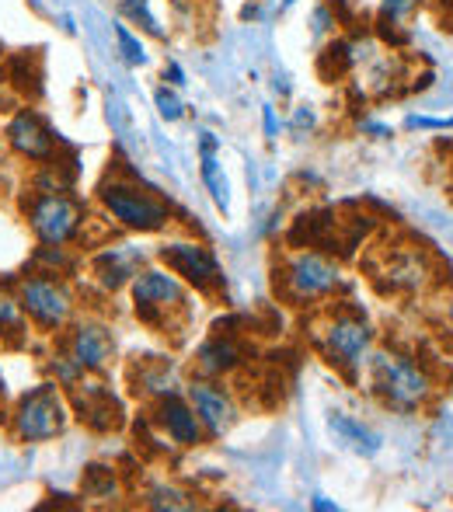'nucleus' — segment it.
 <instances>
[{
  "label": "nucleus",
  "instance_id": "obj_1",
  "mask_svg": "<svg viewBox=\"0 0 453 512\" xmlns=\"http://www.w3.org/2000/svg\"><path fill=\"white\" fill-rule=\"evenodd\" d=\"M366 384L380 398V405L394 411H419L433 398V377L398 349L370 352L366 359Z\"/></svg>",
  "mask_w": 453,
  "mask_h": 512
},
{
  "label": "nucleus",
  "instance_id": "obj_2",
  "mask_svg": "<svg viewBox=\"0 0 453 512\" xmlns=\"http://www.w3.org/2000/svg\"><path fill=\"white\" fill-rule=\"evenodd\" d=\"M95 196L105 216L133 234H157L171 223V206L129 175H109L95 189Z\"/></svg>",
  "mask_w": 453,
  "mask_h": 512
},
{
  "label": "nucleus",
  "instance_id": "obj_3",
  "mask_svg": "<svg viewBox=\"0 0 453 512\" xmlns=\"http://www.w3.org/2000/svg\"><path fill=\"white\" fill-rule=\"evenodd\" d=\"M314 345L335 370L356 377L373 352V328L356 310H339V314H328L325 324H318Z\"/></svg>",
  "mask_w": 453,
  "mask_h": 512
},
{
  "label": "nucleus",
  "instance_id": "obj_4",
  "mask_svg": "<svg viewBox=\"0 0 453 512\" xmlns=\"http://www.w3.org/2000/svg\"><path fill=\"white\" fill-rule=\"evenodd\" d=\"M25 220L39 244L67 248V244L81 241L84 227H88V206L70 196V189L35 192L25 206Z\"/></svg>",
  "mask_w": 453,
  "mask_h": 512
},
{
  "label": "nucleus",
  "instance_id": "obj_5",
  "mask_svg": "<svg viewBox=\"0 0 453 512\" xmlns=\"http://www.w3.org/2000/svg\"><path fill=\"white\" fill-rule=\"evenodd\" d=\"M339 279H342L339 262H332L325 251H318V248L293 251L276 269V293L286 304L307 307V304H314V300L335 293Z\"/></svg>",
  "mask_w": 453,
  "mask_h": 512
},
{
  "label": "nucleus",
  "instance_id": "obj_6",
  "mask_svg": "<svg viewBox=\"0 0 453 512\" xmlns=\"http://www.w3.org/2000/svg\"><path fill=\"white\" fill-rule=\"evenodd\" d=\"M70 422V401L60 391V384L46 380V384L32 387L21 394L18 405L11 411V436L18 443H49L56 439Z\"/></svg>",
  "mask_w": 453,
  "mask_h": 512
},
{
  "label": "nucleus",
  "instance_id": "obj_7",
  "mask_svg": "<svg viewBox=\"0 0 453 512\" xmlns=\"http://www.w3.org/2000/svg\"><path fill=\"white\" fill-rule=\"evenodd\" d=\"M18 300L25 317L42 331V335H56L63 331L77 314V297L63 276H42V272H28L18 279Z\"/></svg>",
  "mask_w": 453,
  "mask_h": 512
},
{
  "label": "nucleus",
  "instance_id": "obj_8",
  "mask_svg": "<svg viewBox=\"0 0 453 512\" xmlns=\"http://www.w3.org/2000/svg\"><path fill=\"white\" fill-rule=\"evenodd\" d=\"M129 297H133V310L147 328H157L168 335L171 317L185 314V283L168 269H147L140 272L129 283Z\"/></svg>",
  "mask_w": 453,
  "mask_h": 512
},
{
  "label": "nucleus",
  "instance_id": "obj_9",
  "mask_svg": "<svg viewBox=\"0 0 453 512\" xmlns=\"http://www.w3.org/2000/svg\"><path fill=\"white\" fill-rule=\"evenodd\" d=\"M157 258H161L164 269L175 272V276L182 279L185 286H192L196 293L213 297V293H220V286H224V269H220L217 255L199 241H185V237L164 241L161 248H157Z\"/></svg>",
  "mask_w": 453,
  "mask_h": 512
},
{
  "label": "nucleus",
  "instance_id": "obj_10",
  "mask_svg": "<svg viewBox=\"0 0 453 512\" xmlns=\"http://www.w3.org/2000/svg\"><path fill=\"white\" fill-rule=\"evenodd\" d=\"M373 283L384 293L412 297L433 283V262L419 244H401V248L380 251V265H373Z\"/></svg>",
  "mask_w": 453,
  "mask_h": 512
},
{
  "label": "nucleus",
  "instance_id": "obj_11",
  "mask_svg": "<svg viewBox=\"0 0 453 512\" xmlns=\"http://www.w3.org/2000/svg\"><path fill=\"white\" fill-rule=\"evenodd\" d=\"M4 140L21 161H32V164L60 161V136L53 133L46 115L35 112V108H28V105L14 108L11 119L4 122Z\"/></svg>",
  "mask_w": 453,
  "mask_h": 512
},
{
  "label": "nucleus",
  "instance_id": "obj_12",
  "mask_svg": "<svg viewBox=\"0 0 453 512\" xmlns=\"http://www.w3.org/2000/svg\"><path fill=\"white\" fill-rule=\"evenodd\" d=\"M67 401L74 408V415L81 418L88 429L95 432H115L122 425V405L112 394V387H105L98 380V373H81L74 384L67 387Z\"/></svg>",
  "mask_w": 453,
  "mask_h": 512
},
{
  "label": "nucleus",
  "instance_id": "obj_13",
  "mask_svg": "<svg viewBox=\"0 0 453 512\" xmlns=\"http://www.w3.org/2000/svg\"><path fill=\"white\" fill-rule=\"evenodd\" d=\"M67 356L81 366L84 373H105L115 359V335L109 324L84 317L70 328L67 335Z\"/></svg>",
  "mask_w": 453,
  "mask_h": 512
},
{
  "label": "nucleus",
  "instance_id": "obj_14",
  "mask_svg": "<svg viewBox=\"0 0 453 512\" xmlns=\"http://www.w3.org/2000/svg\"><path fill=\"white\" fill-rule=\"evenodd\" d=\"M150 425H154L168 443L182 446V450H192V446H199L206 439V429H203V422H199L196 408H192L189 398H182V394H168V398L154 401V408H150Z\"/></svg>",
  "mask_w": 453,
  "mask_h": 512
},
{
  "label": "nucleus",
  "instance_id": "obj_15",
  "mask_svg": "<svg viewBox=\"0 0 453 512\" xmlns=\"http://www.w3.org/2000/svg\"><path fill=\"white\" fill-rule=\"evenodd\" d=\"M185 398H189V405L196 408L206 436H224L230 425H234L237 405H234V398H230L227 387L217 384V380H206V377L192 380V384L185 387Z\"/></svg>",
  "mask_w": 453,
  "mask_h": 512
},
{
  "label": "nucleus",
  "instance_id": "obj_16",
  "mask_svg": "<svg viewBox=\"0 0 453 512\" xmlns=\"http://www.w3.org/2000/svg\"><path fill=\"white\" fill-rule=\"evenodd\" d=\"M147 265V255H143L140 248H133V244H109V248L102 251V255L91 262V272H95V279L102 283V290H122V286L133 283L136 272Z\"/></svg>",
  "mask_w": 453,
  "mask_h": 512
},
{
  "label": "nucleus",
  "instance_id": "obj_17",
  "mask_svg": "<svg viewBox=\"0 0 453 512\" xmlns=\"http://www.w3.org/2000/svg\"><path fill=\"white\" fill-rule=\"evenodd\" d=\"M241 366H244V345L230 331H217V335H210L196 349V373L206 380L230 377Z\"/></svg>",
  "mask_w": 453,
  "mask_h": 512
},
{
  "label": "nucleus",
  "instance_id": "obj_18",
  "mask_svg": "<svg viewBox=\"0 0 453 512\" xmlns=\"http://www.w3.org/2000/svg\"><path fill=\"white\" fill-rule=\"evenodd\" d=\"M133 391L140 398L161 401L168 394H178V370L168 359H143L133 370Z\"/></svg>",
  "mask_w": 453,
  "mask_h": 512
},
{
  "label": "nucleus",
  "instance_id": "obj_19",
  "mask_svg": "<svg viewBox=\"0 0 453 512\" xmlns=\"http://www.w3.org/2000/svg\"><path fill=\"white\" fill-rule=\"evenodd\" d=\"M328 425H332L335 439H339L342 446H349L352 453H359V457H373V453L380 450V436H377V432H373L370 425L359 422V418L345 415V411H332Z\"/></svg>",
  "mask_w": 453,
  "mask_h": 512
},
{
  "label": "nucleus",
  "instance_id": "obj_20",
  "mask_svg": "<svg viewBox=\"0 0 453 512\" xmlns=\"http://www.w3.org/2000/svg\"><path fill=\"white\" fill-rule=\"evenodd\" d=\"M28 338V317L21 310L18 293L0 286V342L4 345H21Z\"/></svg>",
  "mask_w": 453,
  "mask_h": 512
},
{
  "label": "nucleus",
  "instance_id": "obj_21",
  "mask_svg": "<svg viewBox=\"0 0 453 512\" xmlns=\"http://www.w3.org/2000/svg\"><path fill=\"white\" fill-rule=\"evenodd\" d=\"M119 7L133 25H140V32L150 35V39H168V32L161 28L157 14L150 11V0H119Z\"/></svg>",
  "mask_w": 453,
  "mask_h": 512
},
{
  "label": "nucleus",
  "instance_id": "obj_22",
  "mask_svg": "<svg viewBox=\"0 0 453 512\" xmlns=\"http://www.w3.org/2000/svg\"><path fill=\"white\" fill-rule=\"evenodd\" d=\"M143 506L178 512V509H192V506H196V502H192L189 495H185L182 488H175V485H154L147 495H143Z\"/></svg>",
  "mask_w": 453,
  "mask_h": 512
},
{
  "label": "nucleus",
  "instance_id": "obj_23",
  "mask_svg": "<svg viewBox=\"0 0 453 512\" xmlns=\"http://www.w3.org/2000/svg\"><path fill=\"white\" fill-rule=\"evenodd\" d=\"M112 32H115V46H119L122 60H126L129 67H143V63H147V49H143L140 35L129 32L126 21H112Z\"/></svg>",
  "mask_w": 453,
  "mask_h": 512
},
{
  "label": "nucleus",
  "instance_id": "obj_24",
  "mask_svg": "<svg viewBox=\"0 0 453 512\" xmlns=\"http://www.w3.org/2000/svg\"><path fill=\"white\" fill-rule=\"evenodd\" d=\"M203 182H206V189H210L213 203L220 209H227V178H224V171H220V161L213 157V150H203Z\"/></svg>",
  "mask_w": 453,
  "mask_h": 512
},
{
  "label": "nucleus",
  "instance_id": "obj_25",
  "mask_svg": "<svg viewBox=\"0 0 453 512\" xmlns=\"http://www.w3.org/2000/svg\"><path fill=\"white\" fill-rule=\"evenodd\" d=\"M84 495H91V499H112L115 495L112 467H88V474H84Z\"/></svg>",
  "mask_w": 453,
  "mask_h": 512
},
{
  "label": "nucleus",
  "instance_id": "obj_26",
  "mask_svg": "<svg viewBox=\"0 0 453 512\" xmlns=\"http://www.w3.org/2000/svg\"><path fill=\"white\" fill-rule=\"evenodd\" d=\"M154 105L164 122H178L185 115V102L178 98V91L171 88V84H161V88L154 91Z\"/></svg>",
  "mask_w": 453,
  "mask_h": 512
},
{
  "label": "nucleus",
  "instance_id": "obj_27",
  "mask_svg": "<svg viewBox=\"0 0 453 512\" xmlns=\"http://www.w3.org/2000/svg\"><path fill=\"white\" fill-rule=\"evenodd\" d=\"M415 7H419V0H380V21H384V25H398Z\"/></svg>",
  "mask_w": 453,
  "mask_h": 512
},
{
  "label": "nucleus",
  "instance_id": "obj_28",
  "mask_svg": "<svg viewBox=\"0 0 453 512\" xmlns=\"http://www.w3.org/2000/svg\"><path fill=\"white\" fill-rule=\"evenodd\" d=\"M453 126L450 119H426V115H412L408 119V129H447Z\"/></svg>",
  "mask_w": 453,
  "mask_h": 512
},
{
  "label": "nucleus",
  "instance_id": "obj_29",
  "mask_svg": "<svg viewBox=\"0 0 453 512\" xmlns=\"http://www.w3.org/2000/svg\"><path fill=\"white\" fill-rule=\"evenodd\" d=\"M164 81H168L171 88H185V70L178 67V63H164Z\"/></svg>",
  "mask_w": 453,
  "mask_h": 512
},
{
  "label": "nucleus",
  "instance_id": "obj_30",
  "mask_svg": "<svg viewBox=\"0 0 453 512\" xmlns=\"http://www.w3.org/2000/svg\"><path fill=\"white\" fill-rule=\"evenodd\" d=\"M265 136H269V140H272V136H276V112H272V108L269 105H265Z\"/></svg>",
  "mask_w": 453,
  "mask_h": 512
},
{
  "label": "nucleus",
  "instance_id": "obj_31",
  "mask_svg": "<svg viewBox=\"0 0 453 512\" xmlns=\"http://www.w3.org/2000/svg\"><path fill=\"white\" fill-rule=\"evenodd\" d=\"M311 506L318 509V512H335V509H339V506H335V502H328V499H314Z\"/></svg>",
  "mask_w": 453,
  "mask_h": 512
},
{
  "label": "nucleus",
  "instance_id": "obj_32",
  "mask_svg": "<svg viewBox=\"0 0 453 512\" xmlns=\"http://www.w3.org/2000/svg\"><path fill=\"white\" fill-rule=\"evenodd\" d=\"M447 331H450V335H453V304L447 307Z\"/></svg>",
  "mask_w": 453,
  "mask_h": 512
},
{
  "label": "nucleus",
  "instance_id": "obj_33",
  "mask_svg": "<svg viewBox=\"0 0 453 512\" xmlns=\"http://www.w3.org/2000/svg\"><path fill=\"white\" fill-rule=\"evenodd\" d=\"M293 4H297V0H283V7H293Z\"/></svg>",
  "mask_w": 453,
  "mask_h": 512
},
{
  "label": "nucleus",
  "instance_id": "obj_34",
  "mask_svg": "<svg viewBox=\"0 0 453 512\" xmlns=\"http://www.w3.org/2000/svg\"><path fill=\"white\" fill-rule=\"evenodd\" d=\"M4 102H7V98H4V91H0V108H4Z\"/></svg>",
  "mask_w": 453,
  "mask_h": 512
}]
</instances>
